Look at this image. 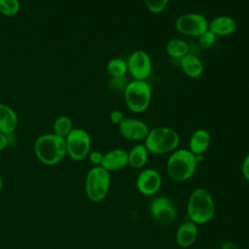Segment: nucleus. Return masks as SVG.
<instances>
[{
  "mask_svg": "<svg viewBox=\"0 0 249 249\" xmlns=\"http://www.w3.org/2000/svg\"><path fill=\"white\" fill-rule=\"evenodd\" d=\"M180 143L179 133L169 126H156L150 129L144 140V145L150 154H170L178 149Z\"/></svg>",
  "mask_w": 249,
  "mask_h": 249,
  "instance_id": "nucleus-4",
  "label": "nucleus"
},
{
  "mask_svg": "<svg viewBox=\"0 0 249 249\" xmlns=\"http://www.w3.org/2000/svg\"><path fill=\"white\" fill-rule=\"evenodd\" d=\"M236 28V20L230 16H218L208 22V29L217 37L230 36L235 32Z\"/></svg>",
  "mask_w": 249,
  "mask_h": 249,
  "instance_id": "nucleus-15",
  "label": "nucleus"
},
{
  "mask_svg": "<svg viewBox=\"0 0 249 249\" xmlns=\"http://www.w3.org/2000/svg\"><path fill=\"white\" fill-rule=\"evenodd\" d=\"M18 119L15 110L7 104L0 103V132L10 135L18 126Z\"/></svg>",
  "mask_w": 249,
  "mask_h": 249,
  "instance_id": "nucleus-17",
  "label": "nucleus"
},
{
  "mask_svg": "<svg viewBox=\"0 0 249 249\" xmlns=\"http://www.w3.org/2000/svg\"><path fill=\"white\" fill-rule=\"evenodd\" d=\"M165 52L168 56L181 59L189 53V45L181 38H173L166 43Z\"/></svg>",
  "mask_w": 249,
  "mask_h": 249,
  "instance_id": "nucleus-20",
  "label": "nucleus"
},
{
  "mask_svg": "<svg viewBox=\"0 0 249 249\" xmlns=\"http://www.w3.org/2000/svg\"><path fill=\"white\" fill-rule=\"evenodd\" d=\"M2 187H3V178H2V175L0 174V191H1Z\"/></svg>",
  "mask_w": 249,
  "mask_h": 249,
  "instance_id": "nucleus-31",
  "label": "nucleus"
},
{
  "mask_svg": "<svg viewBox=\"0 0 249 249\" xmlns=\"http://www.w3.org/2000/svg\"><path fill=\"white\" fill-rule=\"evenodd\" d=\"M124 118H125V117L124 116L123 112H121L120 110H113V111L110 113V115H109L110 121H111L113 124H118V125L123 122V120H124Z\"/></svg>",
  "mask_w": 249,
  "mask_h": 249,
  "instance_id": "nucleus-28",
  "label": "nucleus"
},
{
  "mask_svg": "<svg viewBox=\"0 0 249 249\" xmlns=\"http://www.w3.org/2000/svg\"><path fill=\"white\" fill-rule=\"evenodd\" d=\"M170 0H143L147 10L152 14H160L167 7Z\"/></svg>",
  "mask_w": 249,
  "mask_h": 249,
  "instance_id": "nucleus-24",
  "label": "nucleus"
},
{
  "mask_svg": "<svg viewBox=\"0 0 249 249\" xmlns=\"http://www.w3.org/2000/svg\"><path fill=\"white\" fill-rule=\"evenodd\" d=\"M198 235V226L188 220L183 222L177 229L175 239L181 248H189L196 241Z\"/></svg>",
  "mask_w": 249,
  "mask_h": 249,
  "instance_id": "nucleus-14",
  "label": "nucleus"
},
{
  "mask_svg": "<svg viewBox=\"0 0 249 249\" xmlns=\"http://www.w3.org/2000/svg\"><path fill=\"white\" fill-rule=\"evenodd\" d=\"M128 164V154L125 150L121 148H116L108 151L103 155V160L101 166L111 171H117Z\"/></svg>",
  "mask_w": 249,
  "mask_h": 249,
  "instance_id": "nucleus-13",
  "label": "nucleus"
},
{
  "mask_svg": "<svg viewBox=\"0 0 249 249\" xmlns=\"http://www.w3.org/2000/svg\"><path fill=\"white\" fill-rule=\"evenodd\" d=\"M107 72L111 77H123L127 73L126 60L121 57L111 58L107 63Z\"/></svg>",
  "mask_w": 249,
  "mask_h": 249,
  "instance_id": "nucleus-22",
  "label": "nucleus"
},
{
  "mask_svg": "<svg viewBox=\"0 0 249 249\" xmlns=\"http://www.w3.org/2000/svg\"><path fill=\"white\" fill-rule=\"evenodd\" d=\"M73 123L70 117L62 115L57 117L53 124V133L65 138L73 129Z\"/></svg>",
  "mask_w": 249,
  "mask_h": 249,
  "instance_id": "nucleus-21",
  "label": "nucleus"
},
{
  "mask_svg": "<svg viewBox=\"0 0 249 249\" xmlns=\"http://www.w3.org/2000/svg\"><path fill=\"white\" fill-rule=\"evenodd\" d=\"M211 143V135L204 128L196 129L189 139V150L196 156L203 155L209 148Z\"/></svg>",
  "mask_w": 249,
  "mask_h": 249,
  "instance_id": "nucleus-16",
  "label": "nucleus"
},
{
  "mask_svg": "<svg viewBox=\"0 0 249 249\" xmlns=\"http://www.w3.org/2000/svg\"><path fill=\"white\" fill-rule=\"evenodd\" d=\"M197 158L189 149H176L166 160V172L174 182H185L193 177L197 164Z\"/></svg>",
  "mask_w": 249,
  "mask_h": 249,
  "instance_id": "nucleus-2",
  "label": "nucleus"
},
{
  "mask_svg": "<svg viewBox=\"0 0 249 249\" xmlns=\"http://www.w3.org/2000/svg\"><path fill=\"white\" fill-rule=\"evenodd\" d=\"M124 98L128 110L133 113H142L152 102V88L146 81H129L124 91Z\"/></svg>",
  "mask_w": 249,
  "mask_h": 249,
  "instance_id": "nucleus-6",
  "label": "nucleus"
},
{
  "mask_svg": "<svg viewBox=\"0 0 249 249\" xmlns=\"http://www.w3.org/2000/svg\"><path fill=\"white\" fill-rule=\"evenodd\" d=\"M128 83H129V81L126 79L125 76L111 77V79L109 81V87L115 92H123L124 93Z\"/></svg>",
  "mask_w": 249,
  "mask_h": 249,
  "instance_id": "nucleus-25",
  "label": "nucleus"
},
{
  "mask_svg": "<svg viewBox=\"0 0 249 249\" xmlns=\"http://www.w3.org/2000/svg\"><path fill=\"white\" fill-rule=\"evenodd\" d=\"M207 18L198 13H185L180 15L174 22L177 32L186 36L199 37L203 32L208 30Z\"/></svg>",
  "mask_w": 249,
  "mask_h": 249,
  "instance_id": "nucleus-8",
  "label": "nucleus"
},
{
  "mask_svg": "<svg viewBox=\"0 0 249 249\" xmlns=\"http://www.w3.org/2000/svg\"><path fill=\"white\" fill-rule=\"evenodd\" d=\"M34 153L43 164H58L67 155L65 138L54 133L42 134L34 142Z\"/></svg>",
  "mask_w": 249,
  "mask_h": 249,
  "instance_id": "nucleus-3",
  "label": "nucleus"
},
{
  "mask_svg": "<svg viewBox=\"0 0 249 249\" xmlns=\"http://www.w3.org/2000/svg\"><path fill=\"white\" fill-rule=\"evenodd\" d=\"M197 38H198V44L200 45V47H202L204 49L212 47L217 40V36L213 32H211L209 29L206 30L205 32H203Z\"/></svg>",
  "mask_w": 249,
  "mask_h": 249,
  "instance_id": "nucleus-26",
  "label": "nucleus"
},
{
  "mask_svg": "<svg viewBox=\"0 0 249 249\" xmlns=\"http://www.w3.org/2000/svg\"><path fill=\"white\" fill-rule=\"evenodd\" d=\"M111 185V175L101 165L91 167L85 180V191L88 198L92 202L102 201L108 195Z\"/></svg>",
  "mask_w": 249,
  "mask_h": 249,
  "instance_id": "nucleus-5",
  "label": "nucleus"
},
{
  "mask_svg": "<svg viewBox=\"0 0 249 249\" xmlns=\"http://www.w3.org/2000/svg\"><path fill=\"white\" fill-rule=\"evenodd\" d=\"M19 0H0V14L3 16H16L19 12Z\"/></svg>",
  "mask_w": 249,
  "mask_h": 249,
  "instance_id": "nucleus-23",
  "label": "nucleus"
},
{
  "mask_svg": "<svg viewBox=\"0 0 249 249\" xmlns=\"http://www.w3.org/2000/svg\"><path fill=\"white\" fill-rule=\"evenodd\" d=\"M127 72L134 80L146 81L152 73V59L148 53L143 50L133 51L127 60Z\"/></svg>",
  "mask_w": 249,
  "mask_h": 249,
  "instance_id": "nucleus-10",
  "label": "nucleus"
},
{
  "mask_svg": "<svg viewBox=\"0 0 249 249\" xmlns=\"http://www.w3.org/2000/svg\"><path fill=\"white\" fill-rule=\"evenodd\" d=\"M241 174L243 178L249 183V153L244 157L241 163Z\"/></svg>",
  "mask_w": 249,
  "mask_h": 249,
  "instance_id": "nucleus-29",
  "label": "nucleus"
},
{
  "mask_svg": "<svg viewBox=\"0 0 249 249\" xmlns=\"http://www.w3.org/2000/svg\"><path fill=\"white\" fill-rule=\"evenodd\" d=\"M180 66L185 73L191 79L199 78L204 70L203 63L200 58L194 53H187L180 59Z\"/></svg>",
  "mask_w": 249,
  "mask_h": 249,
  "instance_id": "nucleus-18",
  "label": "nucleus"
},
{
  "mask_svg": "<svg viewBox=\"0 0 249 249\" xmlns=\"http://www.w3.org/2000/svg\"><path fill=\"white\" fill-rule=\"evenodd\" d=\"M149 213L154 221L162 225L173 223L177 217L174 202L165 196H159L151 200Z\"/></svg>",
  "mask_w": 249,
  "mask_h": 249,
  "instance_id": "nucleus-9",
  "label": "nucleus"
},
{
  "mask_svg": "<svg viewBox=\"0 0 249 249\" xmlns=\"http://www.w3.org/2000/svg\"><path fill=\"white\" fill-rule=\"evenodd\" d=\"M103 155L101 152L99 151H90L89 154V161L93 164V166H97V165H101L102 160H103Z\"/></svg>",
  "mask_w": 249,
  "mask_h": 249,
  "instance_id": "nucleus-27",
  "label": "nucleus"
},
{
  "mask_svg": "<svg viewBox=\"0 0 249 249\" xmlns=\"http://www.w3.org/2000/svg\"><path fill=\"white\" fill-rule=\"evenodd\" d=\"M128 154V165L134 169H143L149 160V151L144 143L133 146Z\"/></svg>",
  "mask_w": 249,
  "mask_h": 249,
  "instance_id": "nucleus-19",
  "label": "nucleus"
},
{
  "mask_svg": "<svg viewBox=\"0 0 249 249\" xmlns=\"http://www.w3.org/2000/svg\"><path fill=\"white\" fill-rule=\"evenodd\" d=\"M118 126L120 134L130 141L145 140L150 131L148 124L144 121L135 118H124Z\"/></svg>",
  "mask_w": 249,
  "mask_h": 249,
  "instance_id": "nucleus-12",
  "label": "nucleus"
},
{
  "mask_svg": "<svg viewBox=\"0 0 249 249\" xmlns=\"http://www.w3.org/2000/svg\"><path fill=\"white\" fill-rule=\"evenodd\" d=\"M215 215V202L211 194L202 187L196 188L190 195L187 203V216L190 221L198 225L209 223Z\"/></svg>",
  "mask_w": 249,
  "mask_h": 249,
  "instance_id": "nucleus-1",
  "label": "nucleus"
},
{
  "mask_svg": "<svg viewBox=\"0 0 249 249\" xmlns=\"http://www.w3.org/2000/svg\"><path fill=\"white\" fill-rule=\"evenodd\" d=\"M8 144H9L8 135L0 132V152L5 150L7 148V146H8Z\"/></svg>",
  "mask_w": 249,
  "mask_h": 249,
  "instance_id": "nucleus-30",
  "label": "nucleus"
},
{
  "mask_svg": "<svg viewBox=\"0 0 249 249\" xmlns=\"http://www.w3.org/2000/svg\"><path fill=\"white\" fill-rule=\"evenodd\" d=\"M161 184V175L155 168H143L135 180L138 192L147 196L156 195L160 191Z\"/></svg>",
  "mask_w": 249,
  "mask_h": 249,
  "instance_id": "nucleus-11",
  "label": "nucleus"
},
{
  "mask_svg": "<svg viewBox=\"0 0 249 249\" xmlns=\"http://www.w3.org/2000/svg\"><path fill=\"white\" fill-rule=\"evenodd\" d=\"M67 155L74 160L86 159L91 147V139L89 132L83 128H73L65 137Z\"/></svg>",
  "mask_w": 249,
  "mask_h": 249,
  "instance_id": "nucleus-7",
  "label": "nucleus"
}]
</instances>
